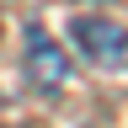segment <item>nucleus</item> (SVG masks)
<instances>
[{
	"mask_svg": "<svg viewBox=\"0 0 128 128\" xmlns=\"http://www.w3.org/2000/svg\"><path fill=\"white\" fill-rule=\"evenodd\" d=\"M27 75L38 91H64L70 86V59H64V48L48 38L43 27L27 32Z\"/></svg>",
	"mask_w": 128,
	"mask_h": 128,
	"instance_id": "f257e3e1",
	"label": "nucleus"
},
{
	"mask_svg": "<svg viewBox=\"0 0 128 128\" xmlns=\"http://www.w3.org/2000/svg\"><path fill=\"white\" fill-rule=\"evenodd\" d=\"M75 43L86 48L96 64H123L128 59V27L102 22V16H80L75 22Z\"/></svg>",
	"mask_w": 128,
	"mask_h": 128,
	"instance_id": "f03ea898",
	"label": "nucleus"
}]
</instances>
